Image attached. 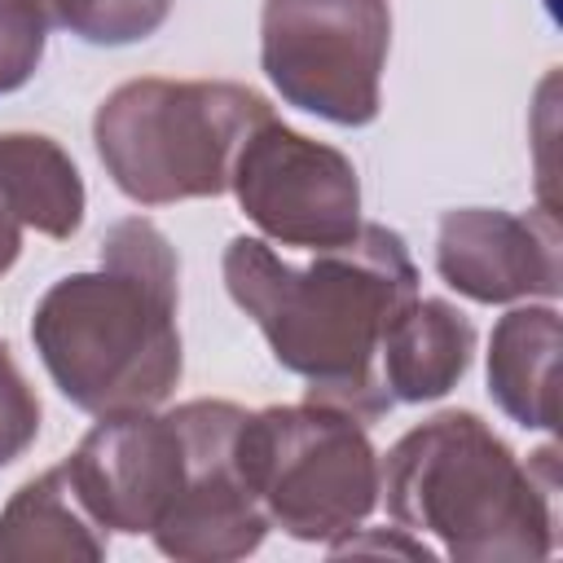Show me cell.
<instances>
[{
  "instance_id": "3",
  "label": "cell",
  "mask_w": 563,
  "mask_h": 563,
  "mask_svg": "<svg viewBox=\"0 0 563 563\" xmlns=\"http://www.w3.org/2000/svg\"><path fill=\"white\" fill-rule=\"evenodd\" d=\"M559 453L528 462L471 409H444L405 431L378 462L387 515L440 541L457 563H519L554 554Z\"/></svg>"
},
{
  "instance_id": "2",
  "label": "cell",
  "mask_w": 563,
  "mask_h": 563,
  "mask_svg": "<svg viewBox=\"0 0 563 563\" xmlns=\"http://www.w3.org/2000/svg\"><path fill=\"white\" fill-rule=\"evenodd\" d=\"M180 260L167 233L128 216L101 238V264L53 282L31 312V343L53 387L92 418L158 409L185 369Z\"/></svg>"
},
{
  "instance_id": "19",
  "label": "cell",
  "mask_w": 563,
  "mask_h": 563,
  "mask_svg": "<svg viewBox=\"0 0 563 563\" xmlns=\"http://www.w3.org/2000/svg\"><path fill=\"white\" fill-rule=\"evenodd\" d=\"M18 255H22V224H18V216L9 211V202L0 198V277L18 264Z\"/></svg>"
},
{
  "instance_id": "12",
  "label": "cell",
  "mask_w": 563,
  "mask_h": 563,
  "mask_svg": "<svg viewBox=\"0 0 563 563\" xmlns=\"http://www.w3.org/2000/svg\"><path fill=\"white\" fill-rule=\"evenodd\" d=\"M110 532L75 493L66 462L26 479L0 510V563H97Z\"/></svg>"
},
{
  "instance_id": "4",
  "label": "cell",
  "mask_w": 563,
  "mask_h": 563,
  "mask_svg": "<svg viewBox=\"0 0 563 563\" xmlns=\"http://www.w3.org/2000/svg\"><path fill=\"white\" fill-rule=\"evenodd\" d=\"M273 119L268 97L229 79H128L92 114L114 189L141 207L220 198L242 141Z\"/></svg>"
},
{
  "instance_id": "11",
  "label": "cell",
  "mask_w": 563,
  "mask_h": 563,
  "mask_svg": "<svg viewBox=\"0 0 563 563\" xmlns=\"http://www.w3.org/2000/svg\"><path fill=\"white\" fill-rule=\"evenodd\" d=\"M475 325L449 299H409L383 334L378 374L391 400L422 405L449 396L471 369Z\"/></svg>"
},
{
  "instance_id": "10",
  "label": "cell",
  "mask_w": 563,
  "mask_h": 563,
  "mask_svg": "<svg viewBox=\"0 0 563 563\" xmlns=\"http://www.w3.org/2000/svg\"><path fill=\"white\" fill-rule=\"evenodd\" d=\"M435 273L475 303H554L563 290L559 224L550 211H449L435 233Z\"/></svg>"
},
{
  "instance_id": "9",
  "label": "cell",
  "mask_w": 563,
  "mask_h": 563,
  "mask_svg": "<svg viewBox=\"0 0 563 563\" xmlns=\"http://www.w3.org/2000/svg\"><path fill=\"white\" fill-rule=\"evenodd\" d=\"M66 475L106 532L150 537L185 479V435L176 413L101 418L66 457Z\"/></svg>"
},
{
  "instance_id": "17",
  "label": "cell",
  "mask_w": 563,
  "mask_h": 563,
  "mask_svg": "<svg viewBox=\"0 0 563 563\" xmlns=\"http://www.w3.org/2000/svg\"><path fill=\"white\" fill-rule=\"evenodd\" d=\"M40 435V396L18 369L9 343H0V466L18 462Z\"/></svg>"
},
{
  "instance_id": "8",
  "label": "cell",
  "mask_w": 563,
  "mask_h": 563,
  "mask_svg": "<svg viewBox=\"0 0 563 563\" xmlns=\"http://www.w3.org/2000/svg\"><path fill=\"white\" fill-rule=\"evenodd\" d=\"M172 413L185 435V479L150 532L154 545L176 563H233L255 554L268 537V515L238 462L246 409L233 400H185Z\"/></svg>"
},
{
  "instance_id": "16",
  "label": "cell",
  "mask_w": 563,
  "mask_h": 563,
  "mask_svg": "<svg viewBox=\"0 0 563 563\" xmlns=\"http://www.w3.org/2000/svg\"><path fill=\"white\" fill-rule=\"evenodd\" d=\"M48 31V0H0V97L18 92L40 70Z\"/></svg>"
},
{
  "instance_id": "18",
  "label": "cell",
  "mask_w": 563,
  "mask_h": 563,
  "mask_svg": "<svg viewBox=\"0 0 563 563\" xmlns=\"http://www.w3.org/2000/svg\"><path fill=\"white\" fill-rule=\"evenodd\" d=\"M365 550H387V554H405V559H422V563H431L435 559V550L418 537V532H409V528H391V532H383V528H369V532H347V537H339V541H330V554H365Z\"/></svg>"
},
{
  "instance_id": "14",
  "label": "cell",
  "mask_w": 563,
  "mask_h": 563,
  "mask_svg": "<svg viewBox=\"0 0 563 563\" xmlns=\"http://www.w3.org/2000/svg\"><path fill=\"white\" fill-rule=\"evenodd\" d=\"M0 198L18 224L44 238H70L84 224V176L75 158L44 132H4L0 136Z\"/></svg>"
},
{
  "instance_id": "7",
  "label": "cell",
  "mask_w": 563,
  "mask_h": 563,
  "mask_svg": "<svg viewBox=\"0 0 563 563\" xmlns=\"http://www.w3.org/2000/svg\"><path fill=\"white\" fill-rule=\"evenodd\" d=\"M229 189L242 216L282 246L325 251L356 238L361 176L352 158L325 141L286 128L277 114L264 119L238 150Z\"/></svg>"
},
{
  "instance_id": "1",
  "label": "cell",
  "mask_w": 563,
  "mask_h": 563,
  "mask_svg": "<svg viewBox=\"0 0 563 563\" xmlns=\"http://www.w3.org/2000/svg\"><path fill=\"white\" fill-rule=\"evenodd\" d=\"M220 268L273 361L308 383V400L339 405L365 427L396 405L378 352L387 325L418 299V268L396 229L361 224L356 238L317 251L303 268L286 264L264 238H233Z\"/></svg>"
},
{
  "instance_id": "6",
  "label": "cell",
  "mask_w": 563,
  "mask_h": 563,
  "mask_svg": "<svg viewBox=\"0 0 563 563\" xmlns=\"http://www.w3.org/2000/svg\"><path fill=\"white\" fill-rule=\"evenodd\" d=\"M391 48L387 0H264L260 66L286 106L339 128H365L383 106Z\"/></svg>"
},
{
  "instance_id": "13",
  "label": "cell",
  "mask_w": 563,
  "mask_h": 563,
  "mask_svg": "<svg viewBox=\"0 0 563 563\" xmlns=\"http://www.w3.org/2000/svg\"><path fill=\"white\" fill-rule=\"evenodd\" d=\"M554 365H559V312H554V303L510 308L493 325L488 396L510 422L532 427V431L559 427Z\"/></svg>"
},
{
  "instance_id": "15",
  "label": "cell",
  "mask_w": 563,
  "mask_h": 563,
  "mask_svg": "<svg viewBox=\"0 0 563 563\" xmlns=\"http://www.w3.org/2000/svg\"><path fill=\"white\" fill-rule=\"evenodd\" d=\"M176 0H48L53 26L79 35L84 44L123 48L136 40H150Z\"/></svg>"
},
{
  "instance_id": "5",
  "label": "cell",
  "mask_w": 563,
  "mask_h": 563,
  "mask_svg": "<svg viewBox=\"0 0 563 563\" xmlns=\"http://www.w3.org/2000/svg\"><path fill=\"white\" fill-rule=\"evenodd\" d=\"M238 462L268 528L330 545L378 506V453L356 413L303 400L251 409L238 427Z\"/></svg>"
}]
</instances>
